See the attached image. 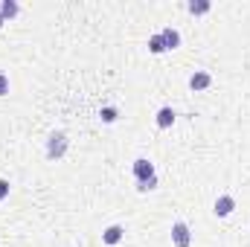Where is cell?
<instances>
[{"label": "cell", "instance_id": "8992f818", "mask_svg": "<svg viewBox=\"0 0 250 247\" xmlns=\"http://www.w3.org/2000/svg\"><path fill=\"white\" fill-rule=\"evenodd\" d=\"M209 84H212V73H207V70H195L189 76V87L192 90H207Z\"/></svg>", "mask_w": 250, "mask_h": 247}, {"label": "cell", "instance_id": "3957f363", "mask_svg": "<svg viewBox=\"0 0 250 247\" xmlns=\"http://www.w3.org/2000/svg\"><path fill=\"white\" fill-rule=\"evenodd\" d=\"M172 245L175 247H189L192 245V230L187 221H175L172 224Z\"/></svg>", "mask_w": 250, "mask_h": 247}, {"label": "cell", "instance_id": "277c9868", "mask_svg": "<svg viewBox=\"0 0 250 247\" xmlns=\"http://www.w3.org/2000/svg\"><path fill=\"white\" fill-rule=\"evenodd\" d=\"M233 209H236V198H233V195H218V198H215V204H212V212H215L218 218L233 215Z\"/></svg>", "mask_w": 250, "mask_h": 247}, {"label": "cell", "instance_id": "8fae6325", "mask_svg": "<svg viewBox=\"0 0 250 247\" xmlns=\"http://www.w3.org/2000/svg\"><path fill=\"white\" fill-rule=\"evenodd\" d=\"M187 9H189V15H195V18H198V15H207V12L212 9V3H209V0H189Z\"/></svg>", "mask_w": 250, "mask_h": 247}, {"label": "cell", "instance_id": "2e32d148", "mask_svg": "<svg viewBox=\"0 0 250 247\" xmlns=\"http://www.w3.org/2000/svg\"><path fill=\"white\" fill-rule=\"evenodd\" d=\"M3 23H6V18H3V15H0V29H3Z\"/></svg>", "mask_w": 250, "mask_h": 247}, {"label": "cell", "instance_id": "7c38bea8", "mask_svg": "<svg viewBox=\"0 0 250 247\" xmlns=\"http://www.w3.org/2000/svg\"><path fill=\"white\" fill-rule=\"evenodd\" d=\"M99 120H102L105 125H114L117 120H120V111H117L114 105H108V108H102V111H99Z\"/></svg>", "mask_w": 250, "mask_h": 247}, {"label": "cell", "instance_id": "9a60e30c", "mask_svg": "<svg viewBox=\"0 0 250 247\" xmlns=\"http://www.w3.org/2000/svg\"><path fill=\"white\" fill-rule=\"evenodd\" d=\"M6 93H9V76L0 73V96H6Z\"/></svg>", "mask_w": 250, "mask_h": 247}, {"label": "cell", "instance_id": "52a82bcc", "mask_svg": "<svg viewBox=\"0 0 250 247\" xmlns=\"http://www.w3.org/2000/svg\"><path fill=\"white\" fill-rule=\"evenodd\" d=\"M178 120V114H175V108H160L157 111V117H154V123H157V128H172V123Z\"/></svg>", "mask_w": 250, "mask_h": 247}, {"label": "cell", "instance_id": "ba28073f", "mask_svg": "<svg viewBox=\"0 0 250 247\" xmlns=\"http://www.w3.org/2000/svg\"><path fill=\"white\" fill-rule=\"evenodd\" d=\"M160 35H163V41H166V50H178V47H181V32H178L175 26L160 29Z\"/></svg>", "mask_w": 250, "mask_h": 247}, {"label": "cell", "instance_id": "6da1fadb", "mask_svg": "<svg viewBox=\"0 0 250 247\" xmlns=\"http://www.w3.org/2000/svg\"><path fill=\"white\" fill-rule=\"evenodd\" d=\"M67 148H70V140H67L64 131H53L47 137V160H62L67 154Z\"/></svg>", "mask_w": 250, "mask_h": 247}, {"label": "cell", "instance_id": "4fadbf2b", "mask_svg": "<svg viewBox=\"0 0 250 247\" xmlns=\"http://www.w3.org/2000/svg\"><path fill=\"white\" fill-rule=\"evenodd\" d=\"M137 189H140V192H151V189H157V175H154V178H148V181H140Z\"/></svg>", "mask_w": 250, "mask_h": 247}, {"label": "cell", "instance_id": "5b68a950", "mask_svg": "<svg viewBox=\"0 0 250 247\" xmlns=\"http://www.w3.org/2000/svg\"><path fill=\"white\" fill-rule=\"evenodd\" d=\"M123 239H125V227H123V224H111V227H105V230H102V245L117 247Z\"/></svg>", "mask_w": 250, "mask_h": 247}, {"label": "cell", "instance_id": "30bf717a", "mask_svg": "<svg viewBox=\"0 0 250 247\" xmlns=\"http://www.w3.org/2000/svg\"><path fill=\"white\" fill-rule=\"evenodd\" d=\"M148 53H151V56H163V53H169V50H166V41H163L160 32H154V35L148 38Z\"/></svg>", "mask_w": 250, "mask_h": 247}, {"label": "cell", "instance_id": "5bb4252c", "mask_svg": "<svg viewBox=\"0 0 250 247\" xmlns=\"http://www.w3.org/2000/svg\"><path fill=\"white\" fill-rule=\"evenodd\" d=\"M9 189H12V184H9L6 178H0V201H6V198H9Z\"/></svg>", "mask_w": 250, "mask_h": 247}, {"label": "cell", "instance_id": "7a4b0ae2", "mask_svg": "<svg viewBox=\"0 0 250 247\" xmlns=\"http://www.w3.org/2000/svg\"><path fill=\"white\" fill-rule=\"evenodd\" d=\"M131 172H134V181H137V184H140V181H148V178L157 175V172H154V163L146 160V157H137V160L131 163Z\"/></svg>", "mask_w": 250, "mask_h": 247}, {"label": "cell", "instance_id": "9c48e42d", "mask_svg": "<svg viewBox=\"0 0 250 247\" xmlns=\"http://www.w3.org/2000/svg\"><path fill=\"white\" fill-rule=\"evenodd\" d=\"M0 15H3L6 21L18 18V15H21V3H18V0H0Z\"/></svg>", "mask_w": 250, "mask_h": 247}]
</instances>
